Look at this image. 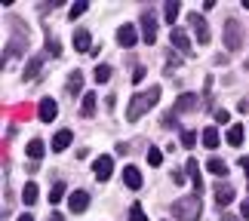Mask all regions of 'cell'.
Segmentation results:
<instances>
[{
  "instance_id": "25",
  "label": "cell",
  "mask_w": 249,
  "mask_h": 221,
  "mask_svg": "<svg viewBox=\"0 0 249 221\" xmlns=\"http://www.w3.org/2000/svg\"><path fill=\"white\" fill-rule=\"evenodd\" d=\"M178 0H169V3H166V9H163V16H166V22L169 25H176V18H178Z\"/></svg>"
},
{
  "instance_id": "1",
  "label": "cell",
  "mask_w": 249,
  "mask_h": 221,
  "mask_svg": "<svg viewBox=\"0 0 249 221\" xmlns=\"http://www.w3.org/2000/svg\"><path fill=\"white\" fill-rule=\"evenodd\" d=\"M157 99H160V86H151V89L132 95V102H129V108H126V120H129V123L142 120V117H145V114L157 104Z\"/></svg>"
},
{
  "instance_id": "18",
  "label": "cell",
  "mask_w": 249,
  "mask_h": 221,
  "mask_svg": "<svg viewBox=\"0 0 249 221\" xmlns=\"http://www.w3.org/2000/svg\"><path fill=\"white\" fill-rule=\"evenodd\" d=\"M37 197H40V187H37L34 181H28V185H25V190H22V203L34 206V203H37Z\"/></svg>"
},
{
  "instance_id": "24",
  "label": "cell",
  "mask_w": 249,
  "mask_h": 221,
  "mask_svg": "<svg viewBox=\"0 0 249 221\" xmlns=\"http://www.w3.org/2000/svg\"><path fill=\"white\" fill-rule=\"evenodd\" d=\"M80 114H83V117H92V114H95V95H92V92H86V95H83Z\"/></svg>"
},
{
  "instance_id": "20",
  "label": "cell",
  "mask_w": 249,
  "mask_h": 221,
  "mask_svg": "<svg viewBox=\"0 0 249 221\" xmlns=\"http://www.w3.org/2000/svg\"><path fill=\"white\" fill-rule=\"evenodd\" d=\"M43 153H46V145H43L40 138L28 141V157H31V160H43Z\"/></svg>"
},
{
  "instance_id": "39",
  "label": "cell",
  "mask_w": 249,
  "mask_h": 221,
  "mask_svg": "<svg viewBox=\"0 0 249 221\" xmlns=\"http://www.w3.org/2000/svg\"><path fill=\"white\" fill-rule=\"evenodd\" d=\"M50 221H65V218H62L59 212H53V215H50Z\"/></svg>"
},
{
  "instance_id": "5",
  "label": "cell",
  "mask_w": 249,
  "mask_h": 221,
  "mask_svg": "<svg viewBox=\"0 0 249 221\" xmlns=\"http://www.w3.org/2000/svg\"><path fill=\"white\" fill-rule=\"evenodd\" d=\"M92 172H95V178H99V181H108V178L114 175V157H108V153L95 157V163H92Z\"/></svg>"
},
{
  "instance_id": "29",
  "label": "cell",
  "mask_w": 249,
  "mask_h": 221,
  "mask_svg": "<svg viewBox=\"0 0 249 221\" xmlns=\"http://www.w3.org/2000/svg\"><path fill=\"white\" fill-rule=\"evenodd\" d=\"M62 197H65V185H62V181H55L53 190H50V203H62Z\"/></svg>"
},
{
  "instance_id": "17",
  "label": "cell",
  "mask_w": 249,
  "mask_h": 221,
  "mask_svg": "<svg viewBox=\"0 0 249 221\" xmlns=\"http://www.w3.org/2000/svg\"><path fill=\"white\" fill-rule=\"evenodd\" d=\"M206 169H209V175H228V163L225 160H218V157H209V163H206Z\"/></svg>"
},
{
  "instance_id": "37",
  "label": "cell",
  "mask_w": 249,
  "mask_h": 221,
  "mask_svg": "<svg viewBox=\"0 0 249 221\" xmlns=\"http://www.w3.org/2000/svg\"><path fill=\"white\" fill-rule=\"evenodd\" d=\"M240 166H243V169L249 172V157H240Z\"/></svg>"
},
{
  "instance_id": "9",
  "label": "cell",
  "mask_w": 249,
  "mask_h": 221,
  "mask_svg": "<svg viewBox=\"0 0 249 221\" xmlns=\"http://www.w3.org/2000/svg\"><path fill=\"white\" fill-rule=\"evenodd\" d=\"M37 114H40L43 123H53L55 114H59V104H55V99H40V108H37Z\"/></svg>"
},
{
  "instance_id": "34",
  "label": "cell",
  "mask_w": 249,
  "mask_h": 221,
  "mask_svg": "<svg viewBox=\"0 0 249 221\" xmlns=\"http://www.w3.org/2000/svg\"><path fill=\"white\" fill-rule=\"evenodd\" d=\"M142 77H145V68H142V65H139V68L132 71V83H142Z\"/></svg>"
},
{
  "instance_id": "6",
  "label": "cell",
  "mask_w": 249,
  "mask_h": 221,
  "mask_svg": "<svg viewBox=\"0 0 249 221\" xmlns=\"http://www.w3.org/2000/svg\"><path fill=\"white\" fill-rule=\"evenodd\" d=\"M188 25L194 28V37H197V43H209V28H206V22H203V16L200 13H188Z\"/></svg>"
},
{
  "instance_id": "38",
  "label": "cell",
  "mask_w": 249,
  "mask_h": 221,
  "mask_svg": "<svg viewBox=\"0 0 249 221\" xmlns=\"http://www.w3.org/2000/svg\"><path fill=\"white\" fill-rule=\"evenodd\" d=\"M16 221H34V218H31V215H28V212H25V215H18Z\"/></svg>"
},
{
  "instance_id": "15",
  "label": "cell",
  "mask_w": 249,
  "mask_h": 221,
  "mask_svg": "<svg viewBox=\"0 0 249 221\" xmlns=\"http://www.w3.org/2000/svg\"><path fill=\"white\" fill-rule=\"evenodd\" d=\"M172 46L176 50H185V52H191V37L181 31V28H172Z\"/></svg>"
},
{
  "instance_id": "28",
  "label": "cell",
  "mask_w": 249,
  "mask_h": 221,
  "mask_svg": "<svg viewBox=\"0 0 249 221\" xmlns=\"http://www.w3.org/2000/svg\"><path fill=\"white\" fill-rule=\"evenodd\" d=\"M92 77H95V83H108L111 80V68H108V65H99Z\"/></svg>"
},
{
  "instance_id": "41",
  "label": "cell",
  "mask_w": 249,
  "mask_h": 221,
  "mask_svg": "<svg viewBox=\"0 0 249 221\" xmlns=\"http://www.w3.org/2000/svg\"><path fill=\"white\" fill-rule=\"evenodd\" d=\"M243 6H246V9H249V0H243Z\"/></svg>"
},
{
  "instance_id": "19",
  "label": "cell",
  "mask_w": 249,
  "mask_h": 221,
  "mask_svg": "<svg viewBox=\"0 0 249 221\" xmlns=\"http://www.w3.org/2000/svg\"><path fill=\"white\" fill-rule=\"evenodd\" d=\"M40 68H43V59H40V55H34V59L28 62V68H25V74H22V80H34V77L40 74Z\"/></svg>"
},
{
  "instance_id": "32",
  "label": "cell",
  "mask_w": 249,
  "mask_h": 221,
  "mask_svg": "<svg viewBox=\"0 0 249 221\" xmlns=\"http://www.w3.org/2000/svg\"><path fill=\"white\" fill-rule=\"evenodd\" d=\"M129 221H148V215L142 212L139 206H132V209H129Z\"/></svg>"
},
{
  "instance_id": "2",
  "label": "cell",
  "mask_w": 249,
  "mask_h": 221,
  "mask_svg": "<svg viewBox=\"0 0 249 221\" xmlns=\"http://www.w3.org/2000/svg\"><path fill=\"white\" fill-rule=\"evenodd\" d=\"M200 212H203V203H200V197H181L172 203V215H176V221H197Z\"/></svg>"
},
{
  "instance_id": "14",
  "label": "cell",
  "mask_w": 249,
  "mask_h": 221,
  "mask_svg": "<svg viewBox=\"0 0 249 221\" xmlns=\"http://www.w3.org/2000/svg\"><path fill=\"white\" fill-rule=\"evenodd\" d=\"M123 181H126L129 190H139L142 187V172H139V166H126V169H123Z\"/></svg>"
},
{
  "instance_id": "12",
  "label": "cell",
  "mask_w": 249,
  "mask_h": 221,
  "mask_svg": "<svg viewBox=\"0 0 249 221\" xmlns=\"http://www.w3.org/2000/svg\"><path fill=\"white\" fill-rule=\"evenodd\" d=\"M89 46H92L89 31H86V28H77V31H74V50H77V52H89Z\"/></svg>"
},
{
  "instance_id": "33",
  "label": "cell",
  "mask_w": 249,
  "mask_h": 221,
  "mask_svg": "<svg viewBox=\"0 0 249 221\" xmlns=\"http://www.w3.org/2000/svg\"><path fill=\"white\" fill-rule=\"evenodd\" d=\"M228 120H231V114H228V111H215V123H228Z\"/></svg>"
},
{
  "instance_id": "42",
  "label": "cell",
  "mask_w": 249,
  "mask_h": 221,
  "mask_svg": "<svg viewBox=\"0 0 249 221\" xmlns=\"http://www.w3.org/2000/svg\"><path fill=\"white\" fill-rule=\"evenodd\" d=\"M246 68H249V59H246Z\"/></svg>"
},
{
  "instance_id": "31",
  "label": "cell",
  "mask_w": 249,
  "mask_h": 221,
  "mask_svg": "<svg viewBox=\"0 0 249 221\" xmlns=\"http://www.w3.org/2000/svg\"><path fill=\"white\" fill-rule=\"evenodd\" d=\"M148 163H151V166H160V163H163V151L151 148V151H148Z\"/></svg>"
},
{
  "instance_id": "36",
  "label": "cell",
  "mask_w": 249,
  "mask_h": 221,
  "mask_svg": "<svg viewBox=\"0 0 249 221\" xmlns=\"http://www.w3.org/2000/svg\"><path fill=\"white\" fill-rule=\"evenodd\" d=\"M240 215L249 218V200H243V203H240Z\"/></svg>"
},
{
  "instance_id": "16",
  "label": "cell",
  "mask_w": 249,
  "mask_h": 221,
  "mask_svg": "<svg viewBox=\"0 0 249 221\" xmlns=\"http://www.w3.org/2000/svg\"><path fill=\"white\" fill-rule=\"evenodd\" d=\"M71 138H74L71 129H59V132H55V138H53V151H65V148L71 145Z\"/></svg>"
},
{
  "instance_id": "40",
  "label": "cell",
  "mask_w": 249,
  "mask_h": 221,
  "mask_svg": "<svg viewBox=\"0 0 249 221\" xmlns=\"http://www.w3.org/2000/svg\"><path fill=\"white\" fill-rule=\"evenodd\" d=\"M222 221H237V218H234V215H225V218H222Z\"/></svg>"
},
{
  "instance_id": "13",
  "label": "cell",
  "mask_w": 249,
  "mask_h": 221,
  "mask_svg": "<svg viewBox=\"0 0 249 221\" xmlns=\"http://www.w3.org/2000/svg\"><path fill=\"white\" fill-rule=\"evenodd\" d=\"M188 178L194 181V194L200 197V190H203V178H200V166H197L194 157H188Z\"/></svg>"
},
{
  "instance_id": "23",
  "label": "cell",
  "mask_w": 249,
  "mask_h": 221,
  "mask_svg": "<svg viewBox=\"0 0 249 221\" xmlns=\"http://www.w3.org/2000/svg\"><path fill=\"white\" fill-rule=\"evenodd\" d=\"M80 89H83V74L80 71H71V77H68V92L77 95Z\"/></svg>"
},
{
  "instance_id": "4",
  "label": "cell",
  "mask_w": 249,
  "mask_h": 221,
  "mask_svg": "<svg viewBox=\"0 0 249 221\" xmlns=\"http://www.w3.org/2000/svg\"><path fill=\"white\" fill-rule=\"evenodd\" d=\"M240 43H243L240 25H237L234 18H228V22H225V46H228L231 52H237V50H240Z\"/></svg>"
},
{
  "instance_id": "35",
  "label": "cell",
  "mask_w": 249,
  "mask_h": 221,
  "mask_svg": "<svg viewBox=\"0 0 249 221\" xmlns=\"http://www.w3.org/2000/svg\"><path fill=\"white\" fill-rule=\"evenodd\" d=\"M172 181H176V185H185V175H181V172L176 169V172H172Z\"/></svg>"
},
{
  "instance_id": "26",
  "label": "cell",
  "mask_w": 249,
  "mask_h": 221,
  "mask_svg": "<svg viewBox=\"0 0 249 221\" xmlns=\"http://www.w3.org/2000/svg\"><path fill=\"white\" fill-rule=\"evenodd\" d=\"M160 126H163V129H178V114L176 111H166L163 120H160Z\"/></svg>"
},
{
  "instance_id": "8",
  "label": "cell",
  "mask_w": 249,
  "mask_h": 221,
  "mask_svg": "<svg viewBox=\"0 0 249 221\" xmlns=\"http://www.w3.org/2000/svg\"><path fill=\"white\" fill-rule=\"evenodd\" d=\"M197 102H200V99H197L194 92H181L178 102H176V114H191V111H197V108H200Z\"/></svg>"
},
{
  "instance_id": "10",
  "label": "cell",
  "mask_w": 249,
  "mask_h": 221,
  "mask_svg": "<svg viewBox=\"0 0 249 221\" xmlns=\"http://www.w3.org/2000/svg\"><path fill=\"white\" fill-rule=\"evenodd\" d=\"M136 40H139V31L132 25H120L117 28V43L120 46H136Z\"/></svg>"
},
{
  "instance_id": "21",
  "label": "cell",
  "mask_w": 249,
  "mask_h": 221,
  "mask_svg": "<svg viewBox=\"0 0 249 221\" xmlns=\"http://www.w3.org/2000/svg\"><path fill=\"white\" fill-rule=\"evenodd\" d=\"M218 141H222V138H218V129H215V126H206V132H203V145H206L209 151H215Z\"/></svg>"
},
{
  "instance_id": "22",
  "label": "cell",
  "mask_w": 249,
  "mask_h": 221,
  "mask_svg": "<svg viewBox=\"0 0 249 221\" xmlns=\"http://www.w3.org/2000/svg\"><path fill=\"white\" fill-rule=\"evenodd\" d=\"M243 136H246V132H243V126H240V123H237V126H231V129H228V145L240 148V141H243Z\"/></svg>"
},
{
  "instance_id": "7",
  "label": "cell",
  "mask_w": 249,
  "mask_h": 221,
  "mask_svg": "<svg viewBox=\"0 0 249 221\" xmlns=\"http://www.w3.org/2000/svg\"><path fill=\"white\" fill-rule=\"evenodd\" d=\"M68 209L71 212H86V209H89V194H86V190H74V194L68 197Z\"/></svg>"
},
{
  "instance_id": "3",
  "label": "cell",
  "mask_w": 249,
  "mask_h": 221,
  "mask_svg": "<svg viewBox=\"0 0 249 221\" xmlns=\"http://www.w3.org/2000/svg\"><path fill=\"white\" fill-rule=\"evenodd\" d=\"M142 40L145 43L157 40V16H154V9H145V13H142Z\"/></svg>"
},
{
  "instance_id": "27",
  "label": "cell",
  "mask_w": 249,
  "mask_h": 221,
  "mask_svg": "<svg viewBox=\"0 0 249 221\" xmlns=\"http://www.w3.org/2000/svg\"><path fill=\"white\" fill-rule=\"evenodd\" d=\"M86 9H89V3H86V0H77V3H74L71 9H68V18H80Z\"/></svg>"
},
{
  "instance_id": "30",
  "label": "cell",
  "mask_w": 249,
  "mask_h": 221,
  "mask_svg": "<svg viewBox=\"0 0 249 221\" xmlns=\"http://www.w3.org/2000/svg\"><path fill=\"white\" fill-rule=\"evenodd\" d=\"M178 141H181V145H185V148L191 151V148H194V141H197V136H194V132H191V129H181V136H178Z\"/></svg>"
},
{
  "instance_id": "11",
  "label": "cell",
  "mask_w": 249,
  "mask_h": 221,
  "mask_svg": "<svg viewBox=\"0 0 249 221\" xmlns=\"http://www.w3.org/2000/svg\"><path fill=\"white\" fill-rule=\"evenodd\" d=\"M213 197H215V203H218V206H228V203H234L237 190H234L231 185H225V181H222V185L215 187V194H213Z\"/></svg>"
}]
</instances>
